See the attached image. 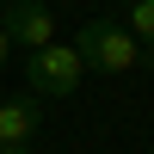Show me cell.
<instances>
[{
	"mask_svg": "<svg viewBox=\"0 0 154 154\" xmlns=\"http://www.w3.org/2000/svg\"><path fill=\"white\" fill-rule=\"evenodd\" d=\"M74 49H80V62L99 68V74H130V68L154 74V49H142L123 25H111V19H86L80 31H74Z\"/></svg>",
	"mask_w": 154,
	"mask_h": 154,
	"instance_id": "cell-1",
	"label": "cell"
},
{
	"mask_svg": "<svg viewBox=\"0 0 154 154\" xmlns=\"http://www.w3.org/2000/svg\"><path fill=\"white\" fill-rule=\"evenodd\" d=\"M86 80V62L74 43H43V49H25V86L31 99H62Z\"/></svg>",
	"mask_w": 154,
	"mask_h": 154,
	"instance_id": "cell-2",
	"label": "cell"
},
{
	"mask_svg": "<svg viewBox=\"0 0 154 154\" xmlns=\"http://www.w3.org/2000/svg\"><path fill=\"white\" fill-rule=\"evenodd\" d=\"M0 31H6V43H19V49L56 43V19H49L43 0H6V6H0Z\"/></svg>",
	"mask_w": 154,
	"mask_h": 154,
	"instance_id": "cell-3",
	"label": "cell"
},
{
	"mask_svg": "<svg viewBox=\"0 0 154 154\" xmlns=\"http://www.w3.org/2000/svg\"><path fill=\"white\" fill-rule=\"evenodd\" d=\"M37 123H43V105L31 93L25 99H0V148H25L37 136Z\"/></svg>",
	"mask_w": 154,
	"mask_h": 154,
	"instance_id": "cell-4",
	"label": "cell"
},
{
	"mask_svg": "<svg viewBox=\"0 0 154 154\" xmlns=\"http://www.w3.org/2000/svg\"><path fill=\"white\" fill-rule=\"evenodd\" d=\"M123 31L142 49H154V0H130V25H123Z\"/></svg>",
	"mask_w": 154,
	"mask_h": 154,
	"instance_id": "cell-5",
	"label": "cell"
},
{
	"mask_svg": "<svg viewBox=\"0 0 154 154\" xmlns=\"http://www.w3.org/2000/svg\"><path fill=\"white\" fill-rule=\"evenodd\" d=\"M6 56H12V43H6V31H0V62H6Z\"/></svg>",
	"mask_w": 154,
	"mask_h": 154,
	"instance_id": "cell-6",
	"label": "cell"
},
{
	"mask_svg": "<svg viewBox=\"0 0 154 154\" xmlns=\"http://www.w3.org/2000/svg\"><path fill=\"white\" fill-rule=\"evenodd\" d=\"M0 154H31V142H25V148H0Z\"/></svg>",
	"mask_w": 154,
	"mask_h": 154,
	"instance_id": "cell-7",
	"label": "cell"
}]
</instances>
